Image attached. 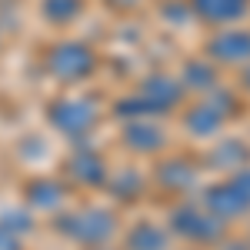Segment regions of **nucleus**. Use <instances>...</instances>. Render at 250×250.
I'll use <instances>...</instances> for the list:
<instances>
[{"mask_svg": "<svg viewBox=\"0 0 250 250\" xmlns=\"http://www.w3.org/2000/svg\"><path fill=\"white\" fill-rule=\"evenodd\" d=\"M94 67V57L87 47L80 43H60L57 50L50 54V70L63 80H77V77H87Z\"/></svg>", "mask_w": 250, "mask_h": 250, "instance_id": "f257e3e1", "label": "nucleus"}, {"mask_svg": "<svg viewBox=\"0 0 250 250\" xmlns=\"http://www.w3.org/2000/svg\"><path fill=\"white\" fill-rule=\"evenodd\" d=\"M247 0H193V10L204 20H233L244 14Z\"/></svg>", "mask_w": 250, "mask_h": 250, "instance_id": "f03ea898", "label": "nucleus"}, {"mask_svg": "<svg viewBox=\"0 0 250 250\" xmlns=\"http://www.w3.org/2000/svg\"><path fill=\"white\" fill-rule=\"evenodd\" d=\"M54 120L57 127H67V130H87L94 124V110L87 104H60L54 107Z\"/></svg>", "mask_w": 250, "mask_h": 250, "instance_id": "7ed1b4c3", "label": "nucleus"}, {"mask_svg": "<svg viewBox=\"0 0 250 250\" xmlns=\"http://www.w3.org/2000/svg\"><path fill=\"white\" fill-rule=\"evenodd\" d=\"M213 57L220 60H244L250 57V34H224L213 40Z\"/></svg>", "mask_w": 250, "mask_h": 250, "instance_id": "20e7f679", "label": "nucleus"}, {"mask_svg": "<svg viewBox=\"0 0 250 250\" xmlns=\"http://www.w3.org/2000/svg\"><path fill=\"white\" fill-rule=\"evenodd\" d=\"M83 0H43V14L50 20H70L80 14Z\"/></svg>", "mask_w": 250, "mask_h": 250, "instance_id": "39448f33", "label": "nucleus"}]
</instances>
